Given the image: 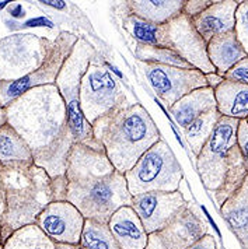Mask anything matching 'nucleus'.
I'll return each instance as SVG.
<instances>
[{"label": "nucleus", "instance_id": "obj_14", "mask_svg": "<svg viewBox=\"0 0 248 249\" xmlns=\"http://www.w3.org/2000/svg\"><path fill=\"white\" fill-rule=\"evenodd\" d=\"M188 202L180 191L177 192H149L132 196V209L136 212L147 234L167 227L184 212Z\"/></svg>", "mask_w": 248, "mask_h": 249}, {"label": "nucleus", "instance_id": "obj_31", "mask_svg": "<svg viewBox=\"0 0 248 249\" xmlns=\"http://www.w3.org/2000/svg\"><path fill=\"white\" fill-rule=\"evenodd\" d=\"M237 143L241 153V157L244 161V167L248 172V122L247 119L240 121L237 127Z\"/></svg>", "mask_w": 248, "mask_h": 249}, {"label": "nucleus", "instance_id": "obj_1", "mask_svg": "<svg viewBox=\"0 0 248 249\" xmlns=\"http://www.w3.org/2000/svg\"><path fill=\"white\" fill-rule=\"evenodd\" d=\"M6 115L7 124L28 144L35 165L54 181L57 200H66V167L75 136L57 86L27 91L6 107Z\"/></svg>", "mask_w": 248, "mask_h": 249}, {"label": "nucleus", "instance_id": "obj_7", "mask_svg": "<svg viewBox=\"0 0 248 249\" xmlns=\"http://www.w3.org/2000/svg\"><path fill=\"white\" fill-rule=\"evenodd\" d=\"M184 172L172 150L161 139L125 174L131 196L149 192H177Z\"/></svg>", "mask_w": 248, "mask_h": 249}, {"label": "nucleus", "instance_id": "obj_8", "mask_svg": "<svg viewBox=\"0 0 248 249\" xmlns=\"http://www.w3.org/2000/svg\"><path fill=\"white\" fill-rule=\"evenodd\" d=\"M128 102L119 79L95 53L80 83V109L83 116L93 124L101 116Z\"/></svg>", "mask_w": 248, "mask_h": 249}, {"label": "nucleus", "instance_id": "obj_36", "mask_svg": "<svg viewBox=\"0 0 248 249\" xmlns=\"http://www.w3.org/2000/svg\"><path fill=\"white\" fill-rule=\"evenodd\" d=\"M7 124V115H6V108L4 107H1V104H0V127L3 126V124Z\"/></svg>", "mask_w": 248, "mask_h": 249}, {"label": "nucleus", "instance_id": "obj_29", "mask_svg": "<svg viewBox=\"0 0 248 249\" xmlns=\"http://www.w3.org/2000/svg\"><path fill=\"white\" fill-rule=\"evenodd\" d=\"M234 33L248 56V0L241 1L237 7Z\"/></svg>", "mask_w": 248, "mask_h": 249}, {"label": "nucleus", "instance_id": "obj_33", "mask_svg": "<svg viewBox=\"0 0 248 249\" xmlns=\"http://www.w3.org/2000/svg\"><path fill=\"white\" fill-rule=\"evenodd\" d=\"M187 249H217V245H216V239H214L213 235L206 234Z\"/></svg>", "mask_w": 248, "mask_h": 249}, {"label": "nucleus", "instance_id": "obj_16", "mask_svg": "<svg viewBox=\"0 0 248 249\" xmlns=\"http://www.w3.org/2000/svg\"><path fill=\"white\" fill-rule=\"evenodd\" d=\"M241 1L222 0L213 1L199 16L191 18L196 33L201 35L206 45L219 35L234 33L236 28V12Z\"/></svg>", "mask_w": 248, "mask_h": 249}, {"label": "nucleus", "instance_id": "obj_20", "mask_svg": "<svg viewBox=\"0 0 248 249\" xmlns=\"http://www.w3.org/2000/svg\"><path fill=\"white\" fill-rule=\"evenodd\" d=\"M220 213L241 247L248 249V174L240 188L222 204Z\"/></svg>", "mask_w": 248, "mask_h": 249}, {"label": "nucleus", "instance_id": "obj_4", "mask_svg": "<svg viewBox=\"0 0 248 249\" xmlns=\"http://www.w3.org/2000/svg\"><path fill=\"white\" fill-rule=\"evenodd\" d=\"M6 209L0 223L3 244L17 230L35 224L46 206L57 200L54 181L45 170L33 164L1 167Z\"/></svg>", "mask_w": 248, "mask_h": 249}, {"label": "nucleus", "instance_id": "obj_37", "mask_svg": "<svg viewBox=\"0 0 248 249\" xmlns=\"http://www.w3.org/2000/svg\"><path fill=\"white\" fill-rule=\"evenodd\" d=\"M55 249H80V247L70 244H55Z\"/></svg>", "mask_w": 248, "mask_h": 249}, {"label": "nucleus", "instance_id": "obj_2", "mask_svg": "<svg viewBox=\"0 0 248 249\" xmlns=\"http://www.w3.org/2000/svg\"><path fill=\"white\" fill-rule=\"evenodd\" d=\"M66 200L86 220L108 224L111 215L124 206H131L124 174L115 170L105 151L75 143L66 167Z\"/></svg>", "mask_w": 248, "mask_h": 249}, {"label": "nucleus", "instance_id": "obj_28", "mask_svg": "<svg viewBox=\"0 0 248 249\" xmlns=\"http://www.w3.org/2000/svg\"><path fill=\"white\" fill-rule=\"evenodd\" d=\"M135 56L137 59V62L166 65V66H174V68L181 69H193L182 57H180L175 52L170 51L167 48L145 45V44H137L136 42Z\"/></svg>", "mask_w": 248, "mask_h": 249}, {"label": "nucleus", "instance_id": "obj_23", "mask_svg": "<svg viewBox=\"0 0 248 249\" xmlns=\"http://www.w3.org/2000/svg\"><path fill=\"white\" fill-rule=\"evenodd\" d=\"M34 157L24 139L9 124L0 127V164H33Z\"/></svg>", "mask_w": 248, "mask_h": 249}, {"label": "nucleus", "instance_id": "obj_26", "mask_svg": "<svg viewBox=\"0 0 248 249\" xmlns=\"http://www.w3.org/2000/svg\"><path fill=\"white\" fill-rule=\"evenodd\" d=\"M3 249H55V244L33 224L13 232L3 244Z\"/></svg>", "mask_w": 248, "mask_h": 249}, {"label": "nucleus", "instance_id": "obj_10", "mask_svg": "<svg viewBox=\"0 0 248 249\" xmlns=\"http://www.w3.org/2000/svg\"><path fill=\"white\" fill-rule=\"evenodd\" d=\"M79 36L69 31H60L55 36L54 45L49 51V55L46 56L44 63L33 71L31 74L25 76L24 79L12 81V83H3L0 89V104L1 107H9L14 100L21 97L27 91L34 90L37 87L52 86L57 83V74L63 63L66 62L69 55L72 53L73 46L76 45Z\"/></svg>", "mask_w": 248, "mask_h": 249}, {"label": "nucleus", "instance_id": "obj_38", "mask_svg": "<svg viewBox=\"0 0 248 249\" xmlns=\"http://www.w3.org/2000/svg\"><path fill=\"white\" fill-rule=\"evenodd\" d=\"M0 245H3V241H1V235H0Z\"/></svg>", "mask_w": 248, "mask_h": 249}, {"label": "nucleus", "instance_id": "obj_13", "mask_svg": "<svg viewBox=\"0 0 248 249\" xmlns=\"http://www.w3.org/2000/svg\"><path fill=\"white\" fill-rule=\"evenodd\" d=\"M208 221L198 206L188 202L184 212L163 230L149 234L146 249H187L208 234Z\"/></svg>", "mask_w": 248, "mask_h": 249}, {"label": "nucleus", "instance_id": "obj_6", "mask_svg": "<svg viewBox=\"0 0 248 249\" xmlns=\"http://www.w3.org/2000/svg\"><path fill=\"white\" fill-rule=\"evenodd\" d=\"M94 56L95 51L93 49L90 42L84 38H79L72 49V53L59 71L55 86L66 105L75 143L84 144L93 150L104 151V147L94 136L93 126L86 121L80 109V83Z\"/></svg>", "mask_w": 248, "mask_h": 249}, {"label": "nucleus", "instance_id": "obj_40", "mask_svg": "<svg viewBox=\"0 0 248 249\" xmlns=\"http://www.w3.org/2000/svg\"><path fill=\"white\" fill-rule=\"evenodd\" d=\"M0 249H3V245H0Z\"/></svg>", "mask_w": 248, "mask_h": 249}, {"label": "nucleus", "instance_id": "obj_27", "mask_svg": "<svg viewBox=\"0 0 248 249\" xmlns=\"http://www.w3.org/2000/svg\"><path fill=\"white\" fill-rule=\"evenodd\" d=\"M24 18H27V12L23 3L0 1V41L9 35L23 33L24 28H30L31 21L20 23Z\"/></svg>", "mask_w": 248, "mask_h": 249}, {"label": "nucleus", "instance_id": "obj_12", "mask_svg": "<svg viewBox=\"0 0 248 249\" xmlns=\"http://www.w3.org/2000/svg\"><path fill=\"white\" fill-rule=\"evenodd\" d=\"M137 65L149 86L167 109L187 94L208 87L205 74L196 69H181L146 62H137Z\"/></svg>", "mask_w": 248, "mask_h": 249}, {"label": "nucleus", "instance_id": "obj_32", "mask_svg": "<svg viewBox=\"0 0 248 249\" xmlns=\"http://www.w3.org/2000/svg\"><path fill=\"white\" fill-rule=\"evenodd\" d=\"M212 3H213V0H185L182 13L185 16H188L190 18H193L205 12Z\"/></svg>", "mask_w": 248, "mask_h": 249}, {"label": "nucleus", "instance_id": "obj_35", "mask_svg": "<svg viewBox=\"0 0 248 249\" xmlns=\"http://www.w3.org/2000/svg\"><path fill=\"white\" fill-rule=\"evenodd\" d=\"M6 202H4V189H3V178H1V164H0V223L4 214Z\"/></svg>", "mask_w": 248, "mask_h": 249}, {"label": "nucleus", "instance_id": "obj_5", "mask_svg": "<svg viewBox=\"0 0 248 249\" xmlns=\"http://www.w3.org/2000/svg\"><path fill=\"white\" fill-rule=\"evenodd\" d=\"M240 121L222 116L210 139L196 156V170L203 186L219 207L236 192L247 177L237 143Z\"/></svg>", "mask_w": 248, "mask_h": 249}, {"label": "nucleus", "instance_id": "obj_34", "mask_svg": "<svg viewBox=\"0 0 248 249\" xmlns=\"http://www.w3.org/2000/svg\"><path fill=\"white\" fill-rule=\"evenodd\" d=\"M205 77H206V81H208V87H210V89H213L216 90L223 81H225V77H222V76H219L217 73H209V74H205Z\"/></svg>", "mask_w": 248, "mask_h": 249}, {"label": "nucleus", "instance_id": "obj_22", "mask_svg": "<svg viewBox=\"0 0 248 249\" xmlns=\"http://www.w3.org/2000/svg\"><path fill=\"white\" fill-rule=\"evenodd\" d=\"M214 100L222 116L237 121L248 118V86L225 80L214 90Z\"/></svg>", "mask_w": 248, "mask_h": 249}, {"label": "nucleus", "instance_id": "obj_19", "mask_svg": "<svg viewBox=\"0 0 248 249\" xmlns=\"http://www.w3.org/2000/svg\"><path fill=\"white\" fill-rule=\"evenodd\" d=\"M212 109H216L214 90L210 87H205L182 97L180 101L169 108V112L180 126L181 130L185 132L198 116Z\"/></svg>", "mask_w": 248, "mask_h": 249}, {"label": "nucleus", "instance_id": "obj_15", "mask_svg": "<svg viewBox=\"0 0 248 249\" xmlns=\"http://www.w3.org/2000/svg\"><path fill=\"white\" fill-rule=\"evenodd\" d=\"M86 218L68 200H57L38 215V227L54 244L79 245Z\"/></svg>", "mask_w": 248, "mask_h": 249}, {"label": "nucleus", "instance_id": "obj_21", "mask_svg": "<svg viewBox=\"0 0 248 249\" xmlns=\"http://www.w3.org/2000/svg\"><path fill=\"white\" fill-rule=\"evenodd\" d=\"M208 57L219 76H225L240 60L246 59L247 53L237 39L236 33L219 35L208 45Z\"/></svg>", "mask_w": 248, "mask_h": 249}, {"label": "nucleus", "instance_id": "obj_17", "mask_svg": "<svg viewBox=\"0 0 248 249\" xmlns=\"http://www.w3.org/2000/svg\"><path fill=\"white\" fill-rule=\"evenodd\" d=\"M108 227L121 249H146L149 234L132 206L118 209L111 215Z\"/></svg>", "mask_w": 248, "mask_h": 249}, {"label": "nucleus", "instance_id": "obj_30", "mask_svg": "<svg viewBox=\"0 0 248 249\" xmlns=\"http://www.w3.org/2000/svg\"><path fill=\"white\" fill-rule=\"evenodd\" d=\"M223 77H225L226 81L248 86V56L236 63Z\"/></svg>", "mask_w": 248, "mask_h": 249}, {"label": "nucleus", "instance_id": "obj_39", "mask_svg": "<svg viewBox=\"0 0 248 249\" xmlns=\"http://www.w3.org/2000/svg\"><path fill=\"white\" fill-rule=\"evenodd\" d=\"M1 84H3V83H1V81H0V89H1Z\"/></svg>", "mask_w": 248, "mask_h": 249}, {"label": "nucleus", "instance_id": "obj_41", "mask_svg": "<svg viewBox=\"0 0 248 249\" xmlns=\"http://www.w3.org/2000/svg\"><path fill=\"white\" fill-rule=\"evenodd\" d=\"M247 122H248V118H247Z\"/></svg>", "mask_w": 248, "mask_h": 249}, {"label": "nucleus", "instance_id": "obj_25", "mask_svg": "<svg viewBox=\"0 0 248 249\" xmlns=\"http://www.w3.org/2000/svg\"><path fill=\"white\" fill-rule=\"evenodd\" d=\"M80 249H121L110 231L108 224L86 220L80 237Z\"/></svg>", "mask_w": 248, "mask_h": 249}, {"label": "nucleus", "instance_id": "obj_9", "mask_svg": "<svg viewBox=\"0 0 248 249\" xmlns=\"http://www.w3.org/2000/svg\"><path fill=\"white\" fill-rule=\"evenodd\" d=\"M52 38L31 33H17L0 41V81L24 79L39 68L54 45Z\"/></svg>", "mask_w": 248, "mask_h": 249}, {"label": "nucleus", "instance_id": "obj_18", "mask_svg": "<svg viewBox=\"0 0 248 249\" xmlns=\"http://www.w3.org/2000/svg\"><path fill=\"white\" fill-rule=\"evenodd\" d=\"M185 0H128L121 3L122 16H135L150 24L161 25L182 14Z\"/></svg>", "mask_w": 248, "mask_h": 249}, {"label": "nucleus", "instance_id": "obj_11", "mask_svg": "<svg viewBox=\"0 0 248 249\" xmlns=\"http://www.w3.org/2000/svg\"><path fill=\"white\" fill-rule=\"evenodd\" d=\"M156 46L167 48L203 74L216 73L208 57L206 42L196 33L191 18L184 13L169 23L158 25Z\"/></svg>", "mask_w": 248, "mask_h": 249}, {"label": "nucleus", "instance_id": "obj_3", "mask_svg": "<svg viewBox=\"0 0 248 249\" xmlns=\"http://www.w3.org/2000/svg\"><path fill=\"white\" fill-rule=\"evenodd\" d=\"M91 126L108 160L124 175L149 148L161 140L154 121L137 102L115 108Z\"/></svg>", "mask_w": 248, "mask_h": 249}, {"label": "nucleus", "instance_id": "obj_24", "mask_svg": "<svg viewBox=\"0 0 248 249\" xmlns=\"http://www.w3.org/2000/svg\"><path fill=\"white\" fill-rule=\"evenodd\" d=\"M220 118H222V115L219 113L217 108L212 109V111H208V112L202 113L201 116H198L190 124V127L184 132L185 139H187L192 153L195 156H198L201 153V150L206 144V142L210 139L216 124L220 121Z\"/></svg>", "mask_w": 248, "mask_h": 249}]
</instances>
